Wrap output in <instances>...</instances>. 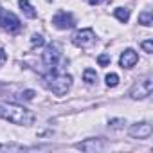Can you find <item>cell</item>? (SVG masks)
Instances as JSON below:
<instances>
[{"mask_svg": "<svg viewBox=\"0 0 153 153\" xmlns=\"http://www.w3.org/2000/svg\"><path fill=\"white\" fill-rule=\"evenodd\" d=\"M2 108V119L13 123V124H20V126H31L34 123V114L20 105L9 103V105H0Z\"/></svg>", "mask_w": 153, "mask_h": 153, "instance_id": "obj_1", "label": "cell"}, {"mask_svg": "<svg viewBox=\"0 0 153 153\" xmlns=\"http://www.w3.org/2000/svg\"><path fill=\"white\" fill-rule=\"evenodd\" d=\"M43 81H45V87L49 90H52V94H56V96H65L72 85V78L68 74L58 72L54 68L43 78Z\"/></svg>", "mask_w": 153, "mask_h": 153, "instance_id": "obj_2", "label": "cell"}, {"mask_svg": "<svg viewBox=\"0 0 153 153\" xmlns=\"http://www.w3.org/2000/svg\"><path fill=\"white\" fill-rule=\"evenodd\" d=\"M94 42H96V34L92 29H79L72 36V43L79 49H88L94 45Z\"/></svg>", "mask_w": 153, "mask_h": 153, "instance_id": "obj_3", "label": "cell"}, {"mask_svg": "<svg viewBox=\"0 0 153 153\" xmlns=\"http://www.w3.org/2000/svg\"><path fill=\"white\" fill-rule=\"evenodd\" d=\"M151 88H153V81H151L149 76H148V78H144V79H139V81L131 87L130 97H131V99H144V97H148V96L151 94Z\"/></svg>", "mask_w": 153, "mask_h": 153, "instance_id": "obj_4", "label": "cell"}, {"mask_svg": "<svg viewBox=\"0 0 153 153\" xmlns=\"http://www.w3.org/2000/svg\"><path fill=\"white\" fill-rule=\"evenodd\" d=\"M20 25H22V24H20V20H18L16 15L0 9V27H2V29H6V31H9V33H15V31L20 29Z\"/></svg>", "mask_w": 153, "mask_h": 153, "instance_id": "obj_5", "label": "cell"}, {"mask_svg": "<svg viewBox=\"0 0 153 153\" xmlns=\"http://www.w3.org/2000/svg\"><path fill=\"white\" fill-rule=\"evenodd\" d=\"M151 131H153V128L149 123H135L130 126V135L133 139H148L151 135Z\"/></svg>", "mask_w": 153, "mask_h": 153, "instance_id": "obj_6", "label": "cell"}, {"mask_svg": "<svg viewBox=\"0 0 153 153\" xmlns=\"http://www.w3.org/2000/svg\"><path fill=\"white\" fill-rule=\"evenodd\" d=\"M42 59H43V63L47 67L54 68L58 65V61H59V49H58V45H47L45 52L42 54Z\"/></svg>", "mask_w": 153, "mask_h": 153, "instance_id": "obj_7", "label": "cell"}, {"mask_svg": "<svg viewBox=\"0 0 153 153\" xmlns=\"http://www.w3.org/2000/svg\"><path fill=\"white\" fill-rule=\"evenodd\" d=\"M78 148L83 149V151H88V153H96V151L106 149V142H105L103 139H87V140L79 142Z\"/></svg>", "mask_w": 153, "mask_h": 153, "instance_id": "obj_8", "label": "cell"}, {"mask_svg": "<svg viewBox=\"0 0 153 153\" xmlns=\"http://www.w3.org/2000/svg\"><path fill=\"white\" fill-rule=\"evenodd\" d=\"M52 24L58 29H70V27H74V16L70 13H67V11H59L52 18Z\"/></svg>", "mask_w": 153, "mask_h": 153, "instance_id": "obj_9", "label": "cell"}, {"mask_svg": "<svg viewBox=\"0 0 153 153\" xmlns=\"http://www.w3.org/2000/svg\"><path fill=\"white\" fill-rule=\"evenodd\" d=\"M137 61H139V54H137L133 49H126V51L121 54V58H119V65H121L123 68H131V67H135Z\"/></svg>", "mask_w": 153, "mask_h": 153, "instance_id": "obj_10", "label": "cell"}, {"mask_svg": "<svg viewBox=\"0 0 153 153\" xmlns=\"http://www.w3.org/2000/svg\"><path fill=\"white\" fill-rule=\"evenodd\" d=\"M18 6L22 7L24 15H25L27 18H36V11H34V7L29 4V0H18Z\"/></svg>", "mask_w": 153, "mask_h": 153, "instance_id": "obj_11", "label": "cell"}, {"mask_svg": "<svg viewBox=\"0 0 153 153\" xmlns=\"http://www.w3.org/2000/svg\"><path fill=\"white\" fill-rule=\"evenodd\" d=\"M114 15H115V18H117L119 22H123V24H126V22L130 20V9H128V7H117V9L114 11Z\"/></svg>", "mask_w": 153, "mask_h": 153, "instance_id": "obj_12", "label": "cell"}, {"mask_svg": "<svg viewBox=\"0 0 153 153\" xmlns=\"http://www.w3.org/2000/svg\"><path fill=\"white\" fill-rule=\"evenodd\" d=\"M83 79H85L87 85H94V83L97 81V72H96L94 68H87V70L83 72Z\"/></svg>", "mask_w": 153, "mask_h": 153, "instance_id": "obj_13", "label": "cell"}, {"mask_svg": "<svg viewBox=\"0 0 153 153\" xmlns=\"http://www.w3.org/2000/svg\"><path fill=\"white\" fill-rule=\"evenodd\" d=\"M139 24H142V25L149 27V25L153 24V16H151V11H144V13H140V15H139Z\"/></svg>", "mask_w": 153, "mask_h": 153, "instance_id": "obj_14", "label": "cell"}, {"mask_svg": "<svg viewBox=\"0 0 153 153\" xmlns=\"http://www.w3.org/2000/svg\"><path fill=\"white\" fill-rule=\"evenodd\" d=\"M124 124H126L124 119H110V123H108V126H110L112 130H121Z\"/></svg>", "mask_w": 153, "mask_h": 153, "instance_id": "obj_15", "label": "cell"}, {"mask_svg": "<svg viewBox=\"0 0 153 153\" xmlns=\"http://www.w3.org/2000/svg\"><path fill=\"white\" fill-rule=\"evenodd\" d=\"M106 85L108 87H117L119 85V76L117 74H108L106 76Z\"/></svg>", "mask_w": 153, "mask_h": 153, "instance_id": "obj_16", "label": "cell"}, {"mask_svg": "<svg viewBox=\"0 0 153 153\" xmlns=\"http://www.w3.org/2000/svg\"><path fill=\"white\" fill-rule=\"evenodd\" d=\"M43 43H45V40H43L42 34H33V38H31V45L33 47H42Z\"/></svg>", "mask_w": 153, "mask_h": 153, "instance_id": "obj_17", "label": "cell"}, {"mask_svg": "<svg viewBox=\"0 0 153 153\" xmlns=\"http://www.w3.org/2000/svg\"><path fill=\"white\" fill-rule=\"evenodd\" d=\"M140 47H142V49H144V52H148V54H151V52H153V42H151V40L142 42V43H140Z\"/></svg>", "mask_w": 153, "mask_h": 153, "instance_id": "obj_18", "label": "cell"}, {"mask_svg": "<svg viewBox=\"0 0 153 153\" xmlns=\"http://www.w3.org/2000/svg\"><path fill=\"white\" fill-rule=\"evenodd\" d=\"M97 63H99L101 67H106V65L110 63V56H108V54H101V56H97Z\"/></svg>", "mask_w": 153, "mask_h": 153, "instance_id": "obj_19", "label": "cell"}, {"mask_svg": "<svg viewBox=\"0 0 153 153\" xmlns=\"http://www.w3.org/2000/svg\"><path fill=\"white\" fill-rule=\"evenodd\" d=\"M22 97L27 99V101H31V99L34 97V90H25V92H22Z\"/></svg>", "mask_w": 153, "mask_h": 153, "instance_id": "obj_20", "label": "cell"}, {"mask_svg": "<svg viewBox=\"0 0 153 153\" xmlns=\"http://www.w3.org/2000/svg\"><path fill=\"white\" fill-rule=\"evenodd\" d=\"M6 58H7V56H6V52H4V49H0V65H2V63L6 61Z\"/></svg>", "mask_w": 153, "mask_h": 153, "instance_id": "obj_21", "label": "cell"}, {"mask_svg": "<svg viewBox=\"0 0 153 153\" xmlns=\"http://www.w3.org/2000/svg\"><path fill=\"white\" fill-rule=\"evenodd\" d=\"M88 2H90L92 6H99V4H103V2H106V0H88Z\"/></svg>", "mask_w": 153, "mask_h": 153, "instance_id": "obj_22", "label": "cell"}, {"mask_svg": "<svg viewBox=\"0 0 153 153\" xmlns=\"http://www.w3.org/2000/svg\"><path fill=\"white\" fill-rule=\"evenodd\" d=\"M0 119H2V108H0Z\"/></svg>", "mask_w": 153, "mask_h": 153, "instance_id": "obj_23", "label": "cell"}, {"mask_svg": "<svg viewBox=\"0 0 153 153\" xmlns=\"http://www.w3.org/2000/svg\"><path fill=\"white\" fill-rule=\"evenodd\" d=\"M0 148H2V146H0Z\"/></svg>", "mask_w": 153, "mask_h": 153, "instance_id": "obj_24", "label": "cell"}]
</instances>
